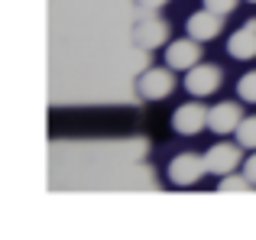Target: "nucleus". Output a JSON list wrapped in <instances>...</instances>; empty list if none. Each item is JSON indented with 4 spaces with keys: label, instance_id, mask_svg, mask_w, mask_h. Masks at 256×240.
Returning a JSON list of instances; mask_svg holds the SVG:
<instances>
[{
    "label": "nucleus",
    "instance_id": "f03ea898",
    "mask_svg": "<svg viewBox=\"0 0 256 240\" xmlns=\"http://www.w3.org/2000/svg\"><path fill=\"white\" fill-rule=\"evenodd\" d=\"M220 82H224V75H220L218 65H201L198 62L194 68L185 72V91L192 98H211V94H218Z\"/></svg>",
    "mask_w": 256,
    "mask_h": 240
},
{
    "label": "nucleus",
    "instance_id": "2eb2a0df",
    "mask_svg": "<svg viewBox=\"0 0 256 240\" xmlns=\"http://www.w3.org/2000/svg\"><path fill=\"white\" fill-rule=\"evenodd\" d=\"M244 172H246V178H250V182L256 185V150L244 159Z\"/></svg>",
    "mask_w": 256,
    "mask_h": 240
},
{
    "label": "nucleus",
    "instance_id": "dca6fc26",
    "mask_svg": "<svg viewBox=\"0 0 256 240\" xmlns=\"http://www.w3.org/2000/svg\"><path fill=\"white\" fill-rule=\"evenodd\" d=\"M143 4H146V6H159V4H162V0H143Z\"/></svg>",
    "mask_w": 256,
    "mask_h": 240
},
{
    "label": "nucleus",
    "instance_id": "9b49d317",
    "mask_svg": "<svg viewBox=\"0 0 256 240\" xmlns=\"http://www.w3.org/2000/svg\"><path fill=\"white\" fill-rule=\"evenodd\" d=\"M253 188V182L246 178V172H227V176H220L218 178V192H250Z\"/></svg>",
    "mask_w": 256,
    "mask_h": 240
},
{
    "label": "nucleus",
    "instance_id": "6e6552de",
    "mask_svg": "<svg viewBox=\"0 0 256 240\" xmlns=\"http://www.w3.org/2000/svg\"><path fill=\"white\" fill-rule=\"evenodd\" d=\"M227 56L237 58V62L256 58V20H250V23H244L240 30L230 32V39H227Z\"/></svg>",
    "mask_w": 256,
    "mask_h": 240
},
{
    "label": "nucleus",
    "instance_id": "423d86ee",
    "mask_svg": "<svg viewBox=\"0 0 256 240\" xmlns=\"http://www.w3.org/2000/svg\"><path fill=\"white\" fill-rule=\"evenodd\" d=\"M208 126V108H201L198 101L182 104V108L172 110V130L182 133V136H194Z\"/></svg>",
    "mask_w": 256,
    "mask_h": 240
},
{
    "label": "nucleus",
    "instance_id": "f8f14e48",
    "mask_svg": "<svg viewBox=\"0 0 256 240\" xmlns=\"http://www.w3.org/2000/svg\"><path fill=\"white\" fill-rule=\"evenodd\" d=\"M237 143L246 150H256V117H244L237 126Z\"/></svg>",
    "mask_w": 256,
    "mask_h": 240
},
{
    "label": "nucleus",
    "instance_id": "1a4fd4ad",
    "mask_svg": "<svg viewBox=\"0 0 256 240\" xmlns=\"http://www.w3.org/2000/svg\"><path fill=\"white\" fill-rule=\"evenodd\" d=\"M240 120H244V110L234 101H220L208 110V126H211L214 133H220V136H224V133H234L240 126Z\"/></svg>",
    "mask_w": 256,
    "mask_h": 240
},
{
    "label": "nucleus",
    "instance_id": "f257e3e1",
    "mask_svg": "<svg viewBox=\"0 0 256 240\" xmlns=\"http://www.w3.org/2000/svg\"><path fill=\"white\" fill-rule=\"evenodd\" d=\"M204 172H208L204 156H198V152H178V156H172L166 176H169V185H172V188H192V185L198 182Z\"/></svg>",
    "mask_w": 256,
    "mask_h": 240
},
{
    "label": "nucleus",
    "instance_id": "9d476101",
    "mask_svg": "<svg viewBox=\"0 0 256 240\" xmlns=\"http://www.w3.org/2000/svg\"><path fill=\"white\" fill-rule=\"evenodd\" d=\"M136 39H140V46H143V49H159V46H166V39H169V26H166V20L150 16V20H143V23H140Z\"/></svg>",
    "mask_w": 256,
    "mask_h": 240
},
{
    "label": "nucleus",
    "instance_id": "4468645a",
    "mask_svg": "<svg viewBox=\"0 0 256 240\" xmlns=\"http://www.w3.org/2000/svg\"><path fill=\"white\" fill-rule=\"evenodd\" d=\"M237 4H240V0H201V6L220 13V16H224V13H234V10H237Z\"/></svg>",
    "mask_w": 256,
    "mask_h": 240
},
{
    "label": "nucleus",
    "instance_id": "f3484780",
    "mask_svg": "<svg viewBox=\"0 0 256 240\" xmlns=\"http://www.w3.org/2000/svg\"><path fill=\"white\" fill-rule=\"evenodd\" d=\"M246 4H256V0H246Z\"/></svg>",
    "mask_w": 256,
    "mask_h": 240
},
{
    "label": "nucleus",
    "instance_id": "ddd939ff",
    "mask_svg": "<svg viewBox=\"0 0 256 240\" xmlns=\"http://www.w3.org/2000/svg\"><path fill=\"white\" fill-rule=\"evenodd\" d=\"M237 94H240V101L256 104V72H246V75L237 82Z\"/></svg>",
    "mask_w": 256,
    "mask_h": 240
},
{
    "label": "nucleus",
    "instance_id": "0eeeda50",
    "mask_svg": "<svg viewBox=\"0 0 256 240\" xmlns=\"http://www.w3.org/2000/svg\"><path fill=\"white\" fill-rule=\"evenodd\" d=\"M204 166L211 176H227V172H237L240 169V150L234 143H214L211 150L204 152Z\"/></svg>",
    "mask_w": 256,
    "mask_h": 240
},
{
    "label": "nucleus",
    "instance_id": "7ed1b4c3",
    "mask_svg": "<svg viewBox=\"0 0 256 240\" xmlns=\"http://www.w3.org/2000/svg\"><path fill=\"white\" fill-rule=\"evenodd\" d=\"M175 88V78H172V68H146L136 82V91L143 101H166Z\"/></svg>",
    "mask_w": 256,
    "mask_h": 240
},
{
    "label": "nucleus",
    "instance_id": "20e7f679",
    "mask_svg": "<svg viewBox=\"0 0 256 240\" xmlns=\"http://www.w3.org/2000/svg\"><path fill=\"white\" fill-rule=\"evenodd\" d=\"M201 62V42L198 39H175V42L166 46V65L172 72H188Z\"/></svg>",
    "mask_w": 256,
    "mask_h": 240
},
{
    "label": "nucleus",
    "instance_id": "39448f33",
    "mask_svg": "<svg viewBox=\"0 0 256 240\" xmlns=\"http://www.w3.org/2000/svg\"><path fill=\"white\" fill-rule=\"evenodd\" d=\"M185 30H188V36L198 39V42H211V39H218L220 30H224V16L214 13V10H208V6H201L198 13L188 16Z\"/></svg>",
    "mask_w": 256,
    "mask_h": 240
}]
</instances>
